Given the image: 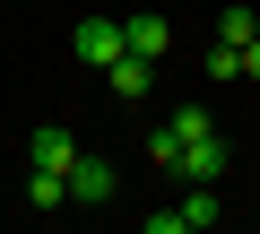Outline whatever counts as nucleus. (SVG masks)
<instances>
[{
  "instance_id": "f257e3e1",
  "label": "nucleus",
  "mask_w": 260,
  "mask_h": 234,
  "mask_svg": "<svg viewBox=\"0 0 260 234\" xmlns=\"http://www.w3.org/2000/svg\"><path fill=\"white\" fill-rule=\"evenodd\" d=\"M200 130H217V122H208V104H182V113H165V122L148 130V156H156V174H174L182 139H200Z\"/></svg>"
},
{
  "instance_id": "f03ea898",
  "label": "nucleus",
  "mask_w": 260,
  "mask_h": 234,
  "mask_svg": "<svg viewBox=\"0 0 260 234\" xmlns=\"http://www.w3.org/2000/svg\"><path fill=\"white\" fill-rule=\"evenodd\" d=\"M70 52H78L87 70H113V61H121V18H87V26L70 35Z\"/></svg>"
},
{
  "instance_id": "7ed1b4c3",
  "label": "nucleus",
  "mask_w": 260,
  "mask_h": 234,
  "mask_svg": "<svg viewBox=\"0 0 260 234\" xmlns=\"http://www.w3.org/2000/svg\"><path fill=\"white\" fill-rule=\"evenodd\" d=\"M61 191H70L78 208H104V199H113V165H104V156H70V174H61Z\"/></svg>"
},
{
  "instance_id": "20e7f679",
  "label": "nucleus",
  "mask_w": 260,
  "mask_h": 234,
  "mask_svg": "<svg viewBox=\"0 0 260 234\" xmlns=\"http://www.w3.org/2000/svg\"><path fill=\"white\" fill-rule=\"evenodd\" d=\"M70 156H78V139H70L61 122H44V130L26 139V174H70Z\"/></svg>"
},
{
  "instance_id": "39448f33",
  "label": "nucleus",
  "mask_w": 260,
  "mask_h": 234,
  "mask_svg": "<svg viewBox=\"0 0 260 234\" xmlns=\"http://www.w3.org/2000/svg\"><path fill=\"white\" fill-rule=\"evenodd\" d=\"M174 174H182V182H217V174H225V139H217V130H200V139H182V156H174Z\"/></svg>"
},
{
  "instance_id": "423d86ee",
  "label": "nucleus",
  "mask_w": 260,
  "mask_h": 234,
  "mask_svg": "<svg viewBox=\"0 0 260 234\" xmlns=\"http://www.w3.org/2000/svg\"><path fill=\"white\" fill-rule=\"evenodd\" d=\"M165 18H121V52H139V61H165Z\"/></svg>"
},
{
  "instance_id": "0eeeda50",
  "label": "nucleus",
  "mask_w": 260,
  "mask_h": 234,
  "mask_svg": "<svg viewBox=\"0 0 260 234\" xmlns=\"http://www.w3.org/2000/svg\"><path fill=\"white\" fill-rule=\"evenodd\" d=\"M104 78H113V95H148V78H156V61H139V52H121V61H113Z\"/></svg>"
},
{
  "instance_id": "6e6552de",
  "label": "nucleus",
  "mask_w": 260,
  "mask_h": 234,
  "mask_svg": "<svg viewBox=\"0 0 260 234\" xmlns=\"http://www.w3.org/2000/svg\"><path fill=\"white\" fill-rule=\"evenodd\" d=\"M217 217H225V208H217V191H208V182H191V199H182V225H191V234H208Z\"/></svg>"
},
{
  "instance_id": "1a4fd4ad",
  "label": "nucleus",
  "mask_w": 260,
  "mask_h": 234,
  "mask_svg": "<svg viewBox=\"0 0 260 234\" xmlns=\"http://www.w3.org/2000/svg\"><path fill=\"white\" fill-rule=\"evenodd\" d=\"M251 35H260V18H251V9H225V26H217V44H234V52H243Z\"/></svg>"
},
{
  "instance_id": "9d476101",
  "label": "nucleus",
  "mask_w": 260,
  "mask_h": 234,
  "mask_svg": "<svg viewBox=\"0 0 260 234\" xmlns=\"http://www.w3.org/2000/svg\"><path fill=\"white\" fill-rule=\"evenodd\" d=\"M208 78L234 87V78H243V52H234V44H208Z\"/></svg>"
},
{
  "instance_id": "9b49d317",
  "label": "nucleus",
  "mask_w": 260,
  "mask_h": 234,
  "mask_svg": "<svg viewBox=\"0 0 260 234\" xmlns=\"http://www.w3.org/2000/svg\"><path fill=\"white\" fill-rule=\"evenodd\" d=\"M26 199H35V208H61L70 191H61V174H26Z\"/></svg>"
},
{
  "instance_id": "f8f14e48",
  "label": "nucleus",
  "mask_w": 260,
  "mask_h": 234,
  "mask_svg": "<svg viewBox=\"0 0 260 234\" xmlns=\"http://www.w3.org/2000/svg\"><path fill=\"white\" fill-rule=\"evenodd\" d=\"M139 234H191V225H182V208H156V217H148Z\"/></svg>"
},
{
  "instance_id": "ddd939ff",
  "label": "nucleus",
  "mask_w": 260,
  "mask_h": 234,
  "mask_svg": "<svg viewBox=\"0 0 260 234\" xmlns=\"http://www.w3.org/2000/svg\"><path fill=\"white\" fill-rule=\"evenodd\" d=\"M243 78H251V87H260V35H251V44H243Z\"/></svg>"
}]
</instances>
